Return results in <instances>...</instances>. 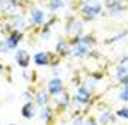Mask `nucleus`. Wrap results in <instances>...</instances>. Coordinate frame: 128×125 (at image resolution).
I'll use <instances>...</instances> for the list:
<instances>
[{"label":"nucleus","mask_w":128,"mask_h":125,"mask_svg":"<svg viewBox=\"0 0 128 125\" xmlns=\"http://www.w3.org/2000/svg\"><path fill=\"white\" fill-rule=\"evenodd\" d=\"M100 121H102V122H106V121H109V112H106V115H102Z\"/></svg>","instance_id":"nucleus-20"},{"label":"nucleus","mask_w":128,"mask_h":125,"mask_svg":"<svg viewBox=\"0 0 128 125\" xmlns=\"http://www.w3.org/2000/svg\"><path fill=\"white\" fill-rule=\"evenodd\" d=\"M22 100H25V103H30V102H32V100H31V94H30V93H25V94H22Z\"/></svg>","instance_id":"nucleus-19"},{"label":"nucleus","mask_w":128,"mask_h":125,"mask_svg":"<svg viewBox=\"0 0 128 125\" xmlns=\"http://www.w3.org/2000/svg\"><path fill=\"white\" fill-rule=\"evenodd\" d=\"M91 44H93V38L90 37V36L81 37L75 43V46H74V56H82V54H86L88 52V49L91 47Z\"/></svg>","instance_id":"nucleus-1"},{"label":"nucleus","mask_w":128,"mask_h":125,"mask_svg":"<svg viewBox=\"0 0 128 125\" xmlns=\"http://www.w3.org/2000/svg\"><path fill=\"white\" fill-rule=\"evenodd\" d=\"M84 125H97V124H96V122H94V121H88V122H87V124H84Z\"/></svg>","instance_id":"nucleus-21"},{"label":"nucleus","mask_w":128,"mask_h":125,"mask_svg":"<svg viewBox=\"0 0 128 125\" xmlns=\"http://www.w3.org/2000/svg\"><path fill=\"white\" fill-rule=\"evenodd\" d=\"M47 88H49V93H50V94H59V93H62V90H64V82H62L60 78L54 76V78H52L50 81H49Z\"/></svg>","instance_id":"nucleus-4"},{"label":"nucleus","mask_w":128,"mask_h":125,"mask_svg":"<svg viewBox=\"0 0 128 125\" xmlns=\"http://www.w3.org/2000/svg\"><path fill=\"white\" fill-rule=\"evenodd\" d=\"M32 60H34V63H36L37 66H46V65L49 63V53H46V52H38V53L34 54Z\"/></svg>","instance_id":"nucleus-7"},{"label":"nucleus","mask_w":128,"mask_h":125,"mask_svg":"<svg viewBox=\"0 0 128 125\" xmlns=\"http://www.w3.org/2000/svg\"><path fill=\"white\" fill-rule=\"evenodd\" d=\"M41 119L43 121H49L52 118V109L50 108H47V106H43V109H41Z\"/></svg>","instance_id":"nucleus-15"},{"label":"nucleus","mask_w":128,"mask_h":125,"mask_svg":"<svg viewBox=\"0 0 128 125\" xmlns=\"http://www.w3.org/2000/svg\"><path fill=\"white\" fill-rule=\"evenodd\" d=\"M24 37V34L21 32V31H12V34L9 36V37L6 38V43H4V47L8 50H10V49H15L16 46H18V43H19V40Z\"/></svg>","instance_id":"nucleus-3"},{"label":"nucleus","mask_w":128,"mask_h":125,"mask_svg":"<svg viewBox=\"0 0 128 125\" xmlns=\"http://www.w3.org/2000/svg\"><path fill=\"white\" fill-rule=\"evenodd\" d=\"M2 69H3V66H2V63H0V71H2Z\"/></svg>","instance_id":"nucleus-23"},{"label":"nucleus","mask_w":128,"mask_h":125,"mask_svg":"<svg viewBox=\"0 0 128 125\" xmlns=\"http://www.w3.org/2000/svg\"><path fill=\"white\" fill-rule=\"evenodd\" d=\"M31 22L34 25H40L44 22V12L38 9V8H34L31 10Z\"/></svg>","instance_id":"nucleus-6"},{"label":"nucleus","mask_w":128,"mask_h":125,"mask_svg":"<svg viewBox=\"0 0 128 125\" xmlns=\"http://www.w3.org/2000/svg\"><path fill=\"white\" fill-rule=\"evenodd\" d=\"M116 81H119L122 84H127L128 82V66L122 65V66L118 68V71H116Z\"/></svg>","instance_id":"nucleus-8"},{"label":"nucleus","mask_w":128,"mask_h":125,"mask_svg":"<svg viewBox=\"0 0 128 125\" xmlns=\"http://www.w3.org/2000/svg\"><path fill=\"white\" fill-rule=\"evenodd\" d=\"M49 6H50L52 10L62 9V8H64V0H50V2H49Z\"/></svg>","instance_id":"nucleus-14"},{"label":"nucleus","mask_w":128,"mask_h":125,"mask_svg":"<svg viewBox=\"0 0 128 125\" xmlns=\"http://www.w3.org/2000/svg\"><path fill=\"white\" fill-rule=\"evenodd\" d=\"M116 115H118V116H121V118L128 119V108H125V109H119V110L116 112Z\"/></svg>","instance_id":"nucleus-18"},{"label":"nucleus","mask_w":128,"mask_h":125,"mask_svg":"<svg viewBox=\"0 0 128 125\" xmlns=\"http://www.w3.org/2000/svg\"><path fill=\"white\" fill-rule=\"evenodd\" d=\"M21 115L26 118V119H31L32 116H34V103L32 102H30V103H25L24 106H22V109H21Z\"/></svg>","instance_id":"nucleus-10"},{"label":"nucleus","mask_w":128,"mask_h":125,"mask_svg":"<svg viewBox=\"0 0 128 125\" xmlns=\"http://www.w3.org/2000/svg\"><path fill=\"white\" fill-rule=\"evenodd\" d=\"M15 59H16V63L21 68H24V69L28 68V65H30V54H28L26 50H18V53L15 54Z\"/></svg>","instance_id":"nucleus-5"},{"label":"nucleus","mask_w":128,"mask_h":125,"mask_svg":"<svg viewBox=\"0 0 128 125\" xmlns=\"http://www.w3.org/2000/svg\"><path fill=\"white\" fill-rule=\"evenodd\" d=\"M47 100H49V96H47V91H44V90H40L36 94V103L38 106H46Z\"/></svg>","instance_id":"nucleus-11"},{"label":"nucleus","mask_w":128,"mask_h":125,"mask_svg":"<svg viewBox=\"0 0 128 125\" xmlns=\"http://www.w3.org/2000/svg\"><path fill=\"white\" fill-rule=\"evenodd\" d=\"M9 125H16V124H9Z\"/></svg>","instance_id":"nucleus-25"},{"label":"nucleus","mask_w":128,"mask_h":125,"mask_svg":"<svg viewBox=\"0 0 128 125\" xmlns=\"http://www.w3.org/2000/svg\"><path fill=\"white\" fill-rule=\"evenodd\" d=\"M10 2H12V3H13V2H16V0H10Z\"/></svg>","instance_id":"nucleus-24"},{"label":"nucleus","mask_w":128,"mask_h":125,"mask_svg":"<svg viewBox=\"0 0 128 125\" xmlns=\"http://www.w3.org/2000/svg\"><path fill=\"white\" fill-rule=\"evenodd\" d=\"M102 10V6L99 3H94V4H86L82 9H81V15L87 19V21H91L94 19Z\"/></svg>","instance_id":"nucleus-2"},{"label":"nucleus","mask_w":128,"mask_h":125,"mask_svg":"<svg viewBox=\"0 0 128 125\" xmlns=\"http://www.w3.org/2000/svg\"><path fill=\"white\" fill-rule=\"evenodd\" d=\"M60 94V97H58V104L59 106H66L68 104V94H65V93H59Z\"/></svg>","instance_id":"nucleus-16"},{"label":"nucleus","mask_w":128,"mask_h":125,"mask_svg":"<svg viewBox=\"0 0 128 125\" xmlns=\"http://www.w3.org/2000/svg\"><path fill=\"white\" fill-rule=\"evenodd\" d=\"M108 8L112 10V12H116V10H121V2L119 0H109L108 2Z\"/></svg>","instance_id":"nucleus-13"},{"label":"nucleus","mask_w":128,"mask_h":125,"mask_svg":"<svg viewBox=\"0 0 128 125\" xmlns=\"http://www.w3.org/2000/svg\"><path fill=\"white\" fill-rule=\"evenodd\" d=\"M119 97H121V100H124V102H127V100H128V86H125V87L122 88V91H121Z\"/></svg>","instance_id":"nucleus-17"},{"label":"nucleus","mask_w":128,"mask_h":125,"mask_svg":"<svg viewBox=\"0 0 128 125\" xmlns=\"http://www.w3.org/2000/svg\"><path fill=\"white\" fill-rule=\"evenodd\" d=\"M56 52H58L59 54H68V53H69V44L65 43L64 40L58 41V44H56Z\"/></svg>","instance_id":"nucleus-12"},{"label":"nucleus","mask_w":128,"mask_h":125,"mask_svg":"<svg viewBox=\"0 0 128 125\" xmlns=\"http://www.w3.org/2000/svg\"><path fill=\"white\" fill-rule=\"evenodd\" d=\"M2 49H3V44L0 43V53H2Z\"/></svg>","instance_id":"nucleus-22"},{"label":"nucleus","mask_w":128,"mask_h":125,"mask_svg":"<svg viewBox=\"0 0 128 125\" xmlns=\"http://www.w3.org/2000/svg\"><path fill=\"white\" fill-rule=\"evenodd\" d=\"M75 100H77L78 103H81V104H84V103H87L90 100V93L87 88H80L77 91V94H75Z\"/></svg>","instance_id":"nucleus-9"}]
</instances>
